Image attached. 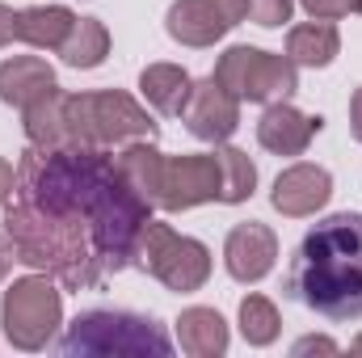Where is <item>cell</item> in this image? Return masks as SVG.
<instances>
[{
    "instance_id": "obj_9",
    "label": "cell",
    "mask_w": 362,
    "mask_h": 358,
    "mask_svg": "<svg viewBox=\"0 0 362 358\" xmlns=\"http://www.w3.org/2000/svg\"><path fill=\"white\" fill-rule=\"evenodd\" d=\"M245 17H249L245 0H173L165 25L181 47H215Z\"/></svg>"
},
{
    "instance_id": "obj_14",
    "label": "cell",
    "mask_w": 362,
    "mask_h": 358,
    "mask_svg": "<svg viewBox=\"0 0 362 358\" xmlns=\"http://www.w3.org/2000/svg\"><path fill=\"white\" fill-rule=\"evenodd\" d=\"M316 131H320V118H308V114H299L286 101L266 105V114L257 122V139H262V148L274 152V156H303Z\"/></svg>"
},
{
    "instance_id": "obj_25",
    "label": "cell",
    "mask_w": 362,
    "mask_h": 358,
    "mask_svg": "<svg viewBox=\"0 0 362 358\" xmlns=\"http://www.w3.org/2000/svg\"><path fill=\"white\" fill-rule=\"evenodd\" d=\"M245 8H249V21H257V25H282V21H291V8H295V0H245Z\"/></svg>"
},
{
    "instance_id": "obj_27",
    "label": "cell",
    "mask_w": 362,
    "mask_h": 358,
    "mask_svg": "<svg viewBox=\"0 0 362 358\" xmlns=\"http://www.w3.org/2000/svg\"><path fill=\"white\" fill-rule=\"evenodd\" d=\"M17 38V13L8 4H0V47H8Z\"/></svg>"
},
{
    "instance_id": "obj_3",
    "label": "cell",
    "mask_w": 362,
    "mask_h": 358,
    "mask_svg": "<svg viewBox=\"0 0 362 358\" xmlns=\"http://www.w3.org/2000/svg\"><path fill=\"white\" fill-rule=\"evenodd\" d=\"M4 236L17 249V262H25V266L59 278L72 291L97 287L101 274H105V262L97 253V241H93V232L85 224L47 215V211L30 207L21 198L4 215Z\"/></svg>"
},
{
    "instance_id": "obj_12",
    "label": "cell",
    "mask_w": 362,
    "mask_h": 358,
    "mask_svg": "<svg viewBox=\"0 0 362 358\" xmlns=\"http://www.w3.org/2000/svg\"><path fill=\"white\" fill-rule=\"evenodd\" d=\"M223 262L236 282H262L278 262V236L266 224H236L223 245Z\"/></svg>"
},
{
    "instance_id": "obj_20",
    "label": "cell",
    "mask_w": 362,
    "mask_h": 358,
    "mask_svg": "<svg viewBox=\"0 0 362 358\" xmlns=\"http://www.w3.org/2000/svg\"><path fill=\"white\" fill-rule=\"evenodd\" d=\"M139 89H144V97H148L152 110H160V114H181L185 101H189L194 81H189V72L177 68V64H152V68H144Z\"/></svg>"
},
{
    "instance_id": "obj_13",
    "label": "cell",
    "mask_w": 362,
    "mask_h": 358,
    "mask_svg": "<svg viewBox=\"0 0 362 358\" xmlns=\"http://www.w3.org/2000/svg\"><path fill=\"white\" fill-rule=\"evenodd\" d=\"M329 194H333L329 169H320V165H291L286 173H278L270 202L274 211H282L291 219H303V215H316L329 202Z\"/></svg>"
},
{
    "instance_id": "obj_21",
    "label": "cell",
    "mask_w": 362,
    "mask_h": 358,
    "mask_svg": "<svg viewBox=\"0 0 362 358\" xmlns=\"http://www.w3.org/2000/svg\"><path fill=\"white\" fill-rule=\"evenodd\" d=\"M25 139L34 148H68V122H64V93H47L42 101L25 105Z\"/></svg>"
},
{
    "instance_id": "obj_33",
    "label": "cell",
    "mask_w": 362,
    "mask_h": 358,
    "mask_svg": "<svg viewBox=\"0 0 362 358\" xmlns=\"http://www.w3.org/2000/svg\"><path fill=\"white\" fill-rule=\"evenodd\" d=\"M354 8H358V13H362V0H354Z\"/></svg>"
},
{
    "instance_id": "obj_24",
    "label": "cell",
    "mask_w": 362,
    "mask_h": 358,
    "mask_svg": "<svg viewBox=\"0 0 362 358\" xmlns=\"http://www.w3.org/2000/svg\"><path fill=\"white\" fill-rule=\"evenodd\" d=\"M278 308H274L266 295H245L240 299V333L249 346H270L278 337Z\"/></svg>"
},
{
    "instance_id": "obj_10",
    "label": "cell",
    "mask_w": 362,
    "mask_h": 358,
    "mask_svg": "<svg viewBox=\"0 0 362 358\" xmlns=\"http://www.w3.org/2000/svg\"><path fill=\"white\" fill-rule=\"evenodd\" d=\"M219 156H165V178H160V198L156 207L165 211H189L198 202L219 198Z\"/></svg>"
},
{
    "instance_id": "obj_32",
    "label": "cell",
    "mask_w": 362,
    "mask_h": 358,
    "mask_svg": "<svg viewBox=\"0 0 362 358\" xmlns=\"http://www.w3.org/2000/svg\"><path fill=\"white\" fill-rule=\"evenodd\" d=\"M354 354H362V337H358V342H354Z\"/></svg>"
},
{
    "instance_id": "obj_5",
    "label": "cell",
    "mask_w": 362,
    "mask_h": 358,
    "mask_svg": "<svg viewBox=\"0 0 362 358\" xmlns=\"http://www.w3.org/2000/svg\"><path fill=\"white\" fill-rule=\"evenodd\" d=\"M173 350L169 333L148 321V316H135V312H110V308H97L72 321L68 337H64V354H93V358H144L156 354L165 358Z\"/></svg>"
},
{
    "instance_id": "obj_17",
    "label": "cell",
    "mask_w": 362,
    "mask_h": 358,
    "mask_svg": "<svg viewBox=\"0 0 362 358\" xmlns=\"http://www.w3.org/2000/svg\"><path fill=\"white\" fill-rule=\"evenodd\" d=\"M114 165H118V173L131 181L152 207H156V198H160V178H165V152L156 148V144H148V139H131L118 156H114Z\"/></svg>"
},
{
    "instance_id": "obj_19",
    "label": "cell",
    "mask_w": 362,
    "mask_h": 358,
    "mask_svg": "<svg viewBox=\"0 0 362 358\" xmlns=\"http://www.w3.org/2000/svg\"><path fill=\"white\" fill-rule=\"evenodd\" d=\"M337 51H341V34H337V25H329V21H303V25H295L291 34H286V55L295 59V64H308V68H325V64H333L337 59Z\"/></svg>"
},
{
    "instance_id": "obj_18",
    "label": "cell",
    "mask_w": 362,
    "mask_h": 358,
    "mask_svg": "<svg viewBox=\"0 0 362 358\" xmlns=\"http://www.w3.org/2000/svg\"><path fill=\"white\" fill-rule=\"evenodd\" d=\"M72 25H76V13L64 4H42V8L17 13V38L30 47H42V51H59L64 38L72 34Z\"/></svg>"
},
{
    "instance_id": "obj_28",
    "label": "cell",
    "mask_w": 362,
    "mask_h": 358,
    "mask_svg": "<svg viewBox=\"0 0 362 358\" xmlns=\"http://www.w3.org/2000/svg\"><path fill=\"white\" fill-rule=\"evenodd\" d=\"M308 350H320V354H337V346H333L329 337H303V342H295V354H308Z\"/></svg>"
},
{
    "instance_id": "obj_22",
    "label": "cell",
    "mask_w": 362,
    "mask_h": 358,
    "mask_svg": "<svg viewBox=\"0 0 362 358\" xmlns=\"http://www.w3.org/2000/svg\"><path fill=\"white\" fill-rule=\"evenodd\" d=\"M59 55H64V64H72V68H97V64L110 55V30H105L97 17H76V25H72V34L64 38Z\"/></svg>"
},
{
    "instance_id": "obj_4",
    "label": "cell",
    "mask_w": 362,
    "mask_h": 358,
    "mask_svg": "<svg viewBox=\"0 0 362 358\" xmlns=\"http://www.w3.org/2000/svg\"><path fill=\"white\" fill-rule=\"evenodd\" d=\"M64 122H68V148H114L156 135L152 114L118 89L64 93Z\"/></svg>"
},
{
    "instance_id": "obj_1",
    "label": "cell",
    "mask_w": 362,
    "mask_h": 358,
    "mask_svg": "<svg viewBox=\"0 0 362 358\" xmlns=\"http://www.w3.org/2000/svg\"><path fill=\"white\" fill-rule=\"evenodd\" d=\"M21 202L85 224L97 241L105 270L135 262V245L144 224L152 219V202L118 173L110 148H25L17 165Z\"/></svg>"
},
{
    "instance_id": "obj_23",
    "label": "cell",
    "mask_w": 362,
    "mask_h": 358,
    "mask_svg": "<svg viewBox=\"0 0 362 358\" xmlns=\"http://www.w3.org/2000/svg\"><path fill=\"white\" fill-rule=\"evenodd\" d=\"M215 156H219V173H223V181H219V202H245L253 194V185H257L253 161L240 148H219Z\"/></svg>"
},
{
    "instance_id": "obj_2",
    "label": "cell",
    "mask_w": 362,
    "mask_h": 358,
    "mask_svg": "<svg viewBox=\"0 0 362 358\" xmlns=\"http://www.w3.org/2000/svg\"><path fill=\"white\" fill-rule=\"evenodd\" d=\"M286 291L329 321L362 316V215L341 211L316 224L286 274Z\"/></svg>"
},
{
    "instance_id": "obj_6",
    "label": "cell",
    "mask_w": 362,
    "mask_h": 358,
    "mask_svg": "<svg viewBox=\"0 0 362 358\" xmlns=\"http://www.w3.org/2000/svg\"><path fill=\"white\" fill-rule=\"evenodd\" d=\"M135 262L181 295L198 291L211 278V249L194 236H177L169 224H156V219L144 224L139 245H135Z\"/></svg>"
},
{
    "instance_id": "obj_16",
    "label": "cell",
    "mask_w": 362,
    "mask_h": 358,
    "mask_svg": "<svg viewBox=\"0 0 362 358\" xmlns=\"http://www.w3.org/2000/svg\"><path fill=\"white\" fill-rule=\"evenodd\" d=\"M177 342L194 358L223 354L228 350V321L215 308H185L177 316Z\"/></svg>"
},
{
    "instance_id": "obj_7",
    "label": "cell",
    "mask_w": 362,
    "mask_h": 358,
    "mask_svg": "<svg viewBox=\"0 0 362 358\" xmlns=\"http://www.w3.org/2000/svg\"><path fill=\"white\" fill-rule=\"evenodd\" d=\"M215 81L228 93H236L240 101L274 105L299 89V64L291 55H270L257 47H232L228 55H219Z\"/></svg>"
},
{
    "instance_id": "obj_30",
    "label": "cell",
    "mask_w": 362,
    "mask_h": 358,
    "mask_svg": "<svg viewBox=\"0 0 362 358\" xmlns=\"http://www.w3.org/2000/svg\"><path fill=\"white\" fill-rule=\"evenodd\" d=\"M350 131H354V139L362 144V89L350 97Z\"/></svg>"
},
{
    "instance_id": "obj_8",
    "label": "cell",
    "mask_w": 362,
    "mask_h": 358,
    "mask_svg": "<svg viewBox=\"0 0 362 358\" xmlns=\"http://www.w3.org/2000/svg\"><path fill=\"white\" fill-rule=\"evenodd\" d=\"M0 321H4V333L17 350H42L64 321V299L47 274H30L4 291Z\"/></svg>"
},
{
    "instance_id": "obj_15",
    "label": "cell",
    "mask_w": 362,
    "mask_h": 358,
    "mask_svg": "<svg viewBox=\"0 0 362 358\" xmlns=\"http://www.w3.org/2000/svg\"><path fill=\"white\" fill-rule=\"evenodd\" d=\"M55 89L59 85H55L51 64L38 59V55H13V59L0 64V101H8L17 110L42 101L47 93H55Z\"/></svg>"
},
{
    "instance_id": "obj_31",
    "label": "cell",
    "mask_w": 362,
    "mask_h": 358,
    "mask_svg": "<svg viewBox=\"0 0 362 358\" xmlns=\"http://www.w3.org/2000/svg\"><path fill=\"white\" fill-rule=\"evenodd\" d=\"M13 262H17V249H13V241H8V236H0V278L13 270Z\"/></svg>"
},
{
    "instance_id": "obj_26",
    "label": "cell",
    "mask_w": 362,
    "mask_h": 358,
    "mask_svg": "<svg viewBox=\"0 0 362 358\" xmlns=\"http://www.w3.org/2000/svg\"><path fill=\"white\" fill-rule=\"evenodd\" d=\"M312 17H320V21H337V17H346L350 8H354V0H299Z\"/></svg>"
},
{
    "instance_id": "obj_29",
    "label": "cell",
    "mask_w": 362,
    "mask_h": 358,
    "mask_svg": "<svg viewBox=\"0 0 362 358\" xmlns=\"http://www.w3.org/2000/svg\"><path fill=\"white\" fill-rule=\"evenodd\" d=\"M13 190H17V169H13V165H8V161L0 156V202H4V198H8Z\"/></svg>"
},
{
    "instance_id": "obj_11",
    "label": "cell",
    "mask_w": 362,
    "mask_h": 358,
    "mask_svg": "<svg viewBox=\"0 0 362 358\" xmlns=\"http://www.w3.org/2000/svg\"><path fill=\"white\" fill-rule=\"evenodd\" d=\"M181 118H185V127H189L198 139H206V144H223V139L240 127V97L228 93L215 76L194 81Z\"/></svg>"
}]
</instances>
